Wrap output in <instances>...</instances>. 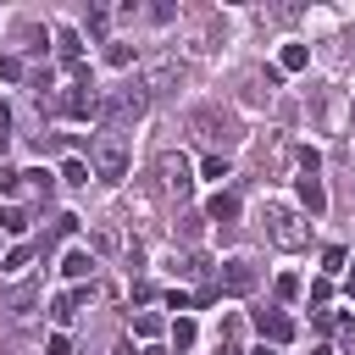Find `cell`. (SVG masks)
<instances>
[{"instance_id":"obj_1","label":"cell","mask_w":355,"mask_h":355,"mask_svg":"<svg viewBox=\"0 0 355 355\" xmlns=\"http://www.w3.org/2000/svg\"><path fill=\"white\" fill-rule=\"evenodd\" d=\"M55 111L61 116H72V122H89V116H100L105 105H100V94H94V83H72L61 100H55Z\"/></svg>"},{"instance_id":"obj_2","label":"cell","mask_w":355,"mask_h":355,"mask_svg":"<svg viewBox=\"0 0 355 355\" xmlns=\"http://www.w3.org/2000/svg\"><path fill=\"white\" fill-rule=\"evenodd\" d=\"M266 222H272L266 233H272V244H277V250H300V244L311 239V233H305V222H300L294 211H283V205H277V211H272Z\"/></svg>"},{"instance_id":"obj_3","label":"cell","mask_w":355,"mask_h":355,"mask_svg":"<svg viewBox=\"0 0 355 355\" xmlns=\"http://www.w3.org/2000/svg\"><path fill=\"white\" fill-rule=\"evenodd\" d=\"M222 288H227V294H250V288H255V261L233 255V261L222 266Z\"/></svg>"},{"instance_id":"obj_4","label":"cell","mask_w":355,"mask_h":355,"mask_svg":"<svg viewBox=\"0 0 355 355\" xmlns=\"http://www.w3.org/2000/svg\"><path fill=\"white\" fill-rule=\"evenodd\" d=\"M255 327H261V338H272V344H288V338H294V322H288L283 311H255Z\"/></svg>"},{"instance_id":"obj_5","label":"cell","mask_w":355,"mask_h":355,"mask_svg":"<svg viewBox=\"0 0 355 355\" xmlns=\"http://www.w3.org/2000/svg\"><path fill=\"white\" fill-rule=\"evenodd\" d=\"M294 194H300V205H305L311 216H322V211H327V189H322V178H311V172H305V178L294 183Z\"/></svg>"},{"instance_id":"obj_6","label":"cell","mask_w":355,"mask_h":355,"mask_svg":"<svg viewBox=\"0 0 355 355\" xmlns=\"http://www.w3.org/2000/svg\"><path fill=\"white\" fill-rule=\"evenodd\" d=\"M139 111H144V94L128 89V94H111V105H105L100 116H105V122H122V116H139Z\"/></svg>"},{"instance_id":"obj_7","label":"cell","mask_w":355,"mask_h":355,"mask_svg":"<svg viewBox=\"0 0 355 355\" xmlns=\"http://www.w3.org/2000/svg\"><path fill=\"white\" fill-rule=\"evenodd\" d=\"M94 166H100V178H105V183H116V178L128 172V155H122L116 144H100V161H94Z\"/></svg>"},{"instance_id":"obj_8","label":"cell","mask_w":355,"mask_h":355,"mask_svg":"<svg viewBox=\"0 0 355 355\" xmlns=\"http://www.w3.org/2000/svg\"><path fill=\"white\" fill-rule=\"evenodd\" d=\"M61 272H67L72 283H83V277L94 272V255H89V250H67V255H61Z\"/></svg>"},{"instance_id":"obj_9","label":"cell","mask_w":355,"mask_h":355,"mask_svg":"<svg viewBox=\"0 0 355 355\" xmlns=\"http://www.w3.org/2000/svg\"><path fill=\"white\" fill-rule=\"evenodd\" d=\"M89 294H94V288H67V294H55V311H50V316H55V322H72Z\"/></svg>"},{"instance_id":"obj_10","label":"cell","mask_w":355,"mask_h":355,"mask_svg":"<svg viewBox=\"0 0 355 355\" xmlns=\"http://www.w3.org/2000/svg\"><path fill=\"white\" fill-rule=\"evenodd\" d=\"M205 216H211V222H222V227H227V222H233V216H239V200H233V194H211V205H205Z\"/></svg>"},{"instance_id":"obj_11","label":"cell","mask_w":355,"mask_h":355,"mask_svg":"<svg viewBox=\"0 0 355 355\" xmlns=\"http://www.w3.org/2000/svg\"><path fill=\"white\" fill-rule=\"evenodd\" d=\"M161 172H166V189H178V194L189 189V166H183L178 155H166V161H161Z\"/></svg>"},{"instance_id":"obj_12","label":"cell","mask_w":355,"mask_h":355,"mask_svg":"<svg viewBox=\"0 0 355 355\" xmlns=\"http://www.w3.org/2000/svg\"><path fill=\"white\" fill-rule=\"evenodd\" d=\"M61 178H67L72 189H83V183H89L94 172H89V161H78V155H72V161H61Z\"/></svg>"},{"instance_id":"obj_13","label":"cell","mask_w":355,"mask_h":355,"mask_svg":"<svg viewBox=\"0 0 355 355\" xmlns=\"http://www.w3.org/2000/svg\"><path fill=\"white\" fill-rule=\"evenodd\" d=\"M305 61H311V50H305V44H283V72H300Z\"/></svg>"},{"instance_id":"obj_14","label":"cell","mask_w":355,"mask_h":355,"mask_svg":"<svg viewBox=\"0 0 355 355\" xmlns=\"http://www.w3.org/2000/svg\"><path fill=\"white\" fill-rule=\"evenodd\" d=\"M189 344H194V322L178 316V322H172V349H189Z\"/></svg>"},{"instance_id":"obj_15","label":"cell","mask_w":355,"mask_h":355,"mask_svg":"<svg viewBox=\"0 0 355 355\" xmlns=\"http://www.w3.org/2000/svg\"><path fill=\"white\" fill-rule=\"evenodd\" d=\"M22 266H28V244H17V250H11L6 261H0V272H6V277H17Z\"/></svg>"},{"instance_id":"obj_16","label":"cell","mask_w":355,"mask_h":355,"mask_svg":"<svg viewBox=\"0 0 355 355\" xmlns=\"http://www.w3.org/2000/svg\"><path fill=\"white\" fill-rule=\"evenodd\" d=\"M133 333H139V338H155V333H161V316L139 311V316H133Z\"/></svg>"},{"instance_id":"obj_17","label":"cell","mask_w":355,"mask_h":355,"mask_svg":"<svg viewBox=\"0 0 355 355\" xmlns=\"http://www.w3.org/2000/svg\"><path fill=\"white\" fill-rule=\"evenodd\" d=\"M200 172H205V178H216V183H222V178H227V161H222V155H205V161H200Z\"/></svg>"},{"instance_id":"obj_18","label":"cell","mask_w":355,"mask_h":355,"mask_svg":"<svg viewBox=\"0 0 355 355\" xmlns=\"http://www.w3.org/2000/svg\"><path fill=\"white\" fill-rule=\"evenodd\" d=\"M300 166L316 178V166H322V155H316V144H300Z\"/></svg>"},{"instance_id":"obj_19","label":"cell","mask_w":355,"mask_h":355,"mask_svg":"<svg viewBox=\"0 0 355 355\" xmlns=\"http://www.w3.org/2000/svg\"><path fill=\"white\" fill-rule=\"evenodd\" d=\"M22 189V172H11V166H0V194H17Z\"/></svg>"},{"instance_id":"obj_20","label":"cell","mask_w":355,"mask_h":355,"mask_svg":"<svg viewBox=\"0 0 355 355\" xmlns=\"http://www.w3.org/2000/svg\"><path fill=\"white\" fill-rule=\"evenodd\" d=\"M322 272H344V250H338V244L322 250Z\"/></svg>"},{"instance_id":"obj_21","label":"cell","mask_w":355,"mask_h":355,"mask_svg":"<svg viewBox=\"0 0 355 355\" xmlns=\"http://www.w3.org/2000/svg\"><path fill=\"white\" fill-rule=\"evenodd\" d=\"M105 61H111V67H128V61H133V50H128V44H111V50H105Z\"/></svg>"},{"instance_id":"obj_22","label":"cell","mask_w":355,"mask_h":355,"mask_svg":"<svg viewBox=\"0 0 355 355\" xmlns=\"http://www.w3.org/2000/svg\"><path fill=\"white\" fill-rule=\"evenodd\" d=\"M277 294H283V300H294V294H300V277H294V272H283V277H277Z\"/></svg>"},{"instance_id":"obj_23","label":"cell","mask_w":355,"mask_h":355,"mask_svg":"<svg viewBox=\"0 0 355 355\" xmlns=\"http://www.w3.org/2000/svg\"><path fill=\"white\" fill-rule=\"evenodd\" d=\"M189 305H194V300H189L183 288H172V294H166V311H189Z\"/></svg>"},{"instance_id":"obj_24","label":"cell","mask_w":355,"mask_h":355,"mask_svg":"<svg viewBox=\"0 0 355 355\" xmlns=\"http://www.w3.org/2000/svg\"><path fill=\"white\" fill-rule=\"evenodd\" d=\"M72 344H67V333H50V344H44V355H67Z\"/></svg>"},{"instance_id":"obj_25","label":"cell","mask_w":355,"mask_h":355,"mask_svg":"<svg viewBox=\"0 0 355 355\" xmlns=\"http://www.w3.org/2000/svg\"><path fill=\"white\" fill-rule=\"evenodd\" d=\"M0 78H22V61H17V55H6V61H0Z\"/></svg>"},{"instance_id":"obj_26","label":"cell","mask_w":355,"mask_h":355,"mask_svg":"<svg viewBox=\"0 0 355 355\" xmlns=\"http://www.w3.org/2000/svg\"><path fill=\"white\" fill-rule=\"evenodd\" d=\"M250 355H277V344H255V349H250Z\"/></svg>"},{"instance_id":"obj_27","label":"cell","mask_w":355,"mask_h":355,"mask_svg":"<svg viewBox=\"0 0 355 355\" xmlns=\"http://www.w3.org/2000/svg\"><path fill=\"white\" fill-rule=\"evenodd\" d=\"M111 355H133V349H128V344H116V349H111Z\"/></svg>"},{"instance_id":"obj_28","label":"cell","mask_w":355,"mask_h":355,"mask_svg":"<svg viewBox=\"0 0 355 355\" xmlns=\"http://www.w3.org/2000/svg\"><path fill=\"white\" fill-rule=\"evenodd\" d=\"M349 294H355V266H349Z\"/></svg>"},{"instance_id":"obj_29","label":"cell","mask_w":355,"mask_h":355,"mask_svg":"<svg viewBox=\"0 0 355 355\" xmlns=\"http://www.w3.org/2000/svg\"><path fill=\"white\" fill-rule=\"evenodd\" d=\"M0 244H6V222H0Z\"/></svg>"},{"instance_id":"obj_30","label":"cell","mask_w":355,"mask_h":355,"mask_svg":"<svg viewBox=\"0 0 355 355\" xmlns=\"http://www.w3.org/2000/svg\"><path fill=\"white\" fill-rule=\"evenodd\" d=\"M349 355H355V344H349Z\"/></svg>"}]
</instances>
